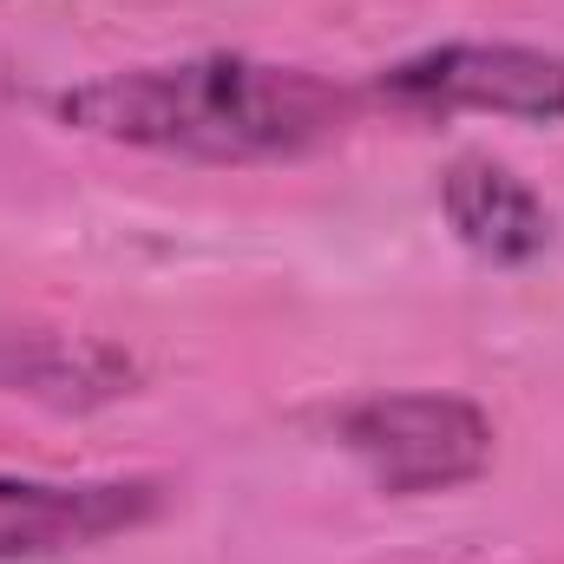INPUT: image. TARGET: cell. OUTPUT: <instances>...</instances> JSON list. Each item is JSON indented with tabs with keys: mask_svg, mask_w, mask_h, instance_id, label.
Returning <instances> with one entry per match:
<instances>
[{
	"mask_svg": "<svg viewBox=\"0 0 564 564\" xmlns=\"http://www.w3.org/2000/svg\"><path fill=\"white\" fill-rule=\"evenodd\" d=\"M59 119L112 144L177 158H295L355 119V93L308 66H270L243 53H204L171 66H126L59 93Z\"/></svg>",
	"mask_w": 564,
	"mask_h": 564,
	"instance_id": "1",
	"label": "cell"
},
{
	"mask_svg": "<svg viewBox=\"0 0 564 564\" xmlns=\"http://www.w3.org/2000/svg\"><path fill=\"white\" fill-rule=\"evenodd\" d=\"M341 446L381 492H446L486 473L492 421L459 394H375L341 414Z\"/></svg>",
	"mask_w": 564,
	"mask_h": 564,
	"instance_id": "2",
	"label": "cell"
},
{
	"mask_svg": "<svg viewBox=\"0 0 564 564\" xmlns=\"http://www.w3.org/2000/svg\"><path fill=\"white\" fill-rule=\"evenodd\" d=\"M375 99L401 112H499V119H564V53L539 46H433L375 79Z\"/></svg>",
	"mask_w": 564,
	"mask_h": 564,
	"instance_id": "3",
	"label": "cell"
},
{
	"mask_svg": "<svg viewBox=\"0 0 564 564\" xmlns=\"http://www.w3.org/2000/svg\"><path fill=\"white\" fill-rule=\"evenodd\" d=\"M158 479H7L0 473V558H53L73 545H99L158 519Z\"/></svg>",
	"mask_w": 564,
	"mask_h": 564,
	"instance_id": "4",
	"label": "cell"
},
{
	"mask_svg": "<svg viewBox=\"0 0 564 564\" xmlns=\"http://www.w3.org/2000/svg\"><path fill=\"white\" fill-rule=\"evenodd\" d=\"M440 204L459 243L486 263H532L552 243V210L539 204V191L492 158H459L440 184Z\"/></svg>",
	"mask_w": 564,
	"mask_h": 564,
	"instance_id": "5",
	"label": "cell"
}]
</instances>
